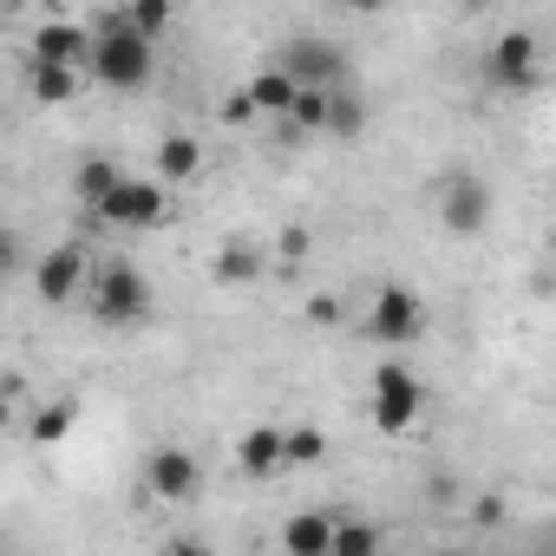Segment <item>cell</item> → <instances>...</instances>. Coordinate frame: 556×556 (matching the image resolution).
<instances>
[{"label":"cell","instance_id":"21","mask_svg":"<svg viewBox=\"0 0 556 556\" xmlns=\"http://www.w3.org/2000/svg\"><path fill=\"white\" fill-rule=\"evenodd\" d=\"M328 458V432L321 426H289L282 432V471L289 465H321Z\"/></svg>","mask_w":556,"mask_h":556},{"label":"cell","instance_id":"11","mask_svg":"<svg viewBox=\"0 0 556 556\" xmlns=\"http://www.w3.org/2000/svg\"><path fill=\"white\" fill-rule=\"evenodd\" d=\"M439 223H445L452 236H478V229L491 223V184L471 177V170H452L445 190H439Z\"/></svg>","mask_w":556,"mask_h":556},{"label":"cell","instance_id":"14","mask_svg":"<svg viewBox=\"0 0 556 556\" xmlns=\"http://www.w3.org/2000/svg\"><path fill=\"white\" fill-rule=\"evenodd\" d=\"M334 543V510H295L282 523V556H328Z\"/></svg>","mask_w":556,"mask_h":556},{"label":"cell","instance_id":"27","mask_svg":"<svg viewBox=\"0 0 556 556\" xmlns=\"http://www.w3.org/2000/svg\"><path fill=\"white\" fill-rule=\"evenodd\" d=\"M249 118H255V105H249V99H242V86H236V92L223 99V125H249Z\"/></svg>","mask_w":556,"mask_h":556},{"label":"cell","instance_id":"15","mask_svg":"<svg viewBox=\"0 0 556 556\" xmlns=\"http://www.w3.org/2000/svg\"><path fill=\"white\" fill-rule=\"evenodd\" d=\"M118 177H125V170H118V157H112V151H86V157H79V170H73V197H79L86 210H99V203L118 190Z\"/></svg>","mask_w":556,"mask_h":556},{"label":"cell","instance_id":"13","mask_svg":"<svg viewBox=\"0 0 556 556\" xmlns=\"http://www.w3.org/2000/svg\"><path fill=\"white\" fill-rule=\"evenodd\" d=\"M236 465H242V478H275L282 471V426H249L236 439Z\"/></svg>","mask_w":556,"mask_h":556},{"label":"cell","instance_id":"16","mask_svg":"<svg viewBox=\"0 0 556 556\" xmlns=\"http://www.w3.org/2000/svg\"><path fill=\"white\" fill-rule=\"evenodd\" d=\"M242 99L255 105V118H289V105H295V79H282L275 66H262V73L242 86Z\"/></svg>","mask_w":556,"mask_h":556},{"label":"cell","instance_id":"17","mask_svg":"<svg viewBox=\"0 0 556 556\" xmlns=\"http://www.w3.org/2000/svg\"><path fill=\"white\" fill-rule=\"evenodd\" d=\"M197 170H203V144H197L190 131L157 138V177H164V184H190Z\"/></svg>","mask_w":556,"mask_h":556},{"label":"cell","instance_id":"19","mask_svg":"<svg viewBox=\"0 0 556 556\" xmlns=\"http://www.w3.org/2000/svg\"><path fill=\"white\" fill-rule=\"evenodd\" d=\"M27 92H34V105H73V99H79V73H66V66H34V60H27Z\"/></svg>","mask_w":556,"mask_h":556},{"label":"cell","instance_id":"24","mask_svg":"<svg viewBox=\"0 0 556 556\" xmlns=\"http://www.w3.org/2000/svg\"><path fill=\"white\" fill-rule=\"evenodd\" d=\"M157 556H216V549H210L203 536H190V530H177V536H164V549H157Z\"/></svg>","mask_w":556,"mask_h":556},{"label":"cell","instance_id":"4","mask_svg":"<svg viewBox=\"0 0 556 556\" xmlns=\"http://www.w3.org/2000/svg\"><path fill=\"white\" fill-rule=\"evenodd\" d=\"M105 229H164L170 223V197L157 177H118V190L92 210Z\"/></svg>","mask_w":556,"mask_h":556},{"label":"cell","instance_id":"12","mask_svg":"<svg viewBox=\"0 0 556 556\" xmlns=\"http://www.w3.org/2000/svg\"><path fill=\"white\" fill-rule=\"evenodd\" d=\"M268 275V249L262 242H249V236H223L216 242V255H210V282L216 289H249V282H262Z\"/></svg>","mask_w":556,"mask_h":556},{"label":"cell","instance_id":"26","mask_svg":"<svg viewBox=\"0 0 556 556\" xmlns=\"http://www.w3.org/2000/svg\"><path fill=\"white\" fill-rule=\"evenodd\" d=\"M471 523H478V530H497V523H504V497H478V504H471Z\"/></svg>","mask_w":556,"mask_h":556},{"label":"cell","instance_id":"18","mask_svg":"<svg viewBox=\"0 0 556 556\" xmlns=\"http://www.w3.org/2000/svg\"><path fill=\"white\" fill-rule=\"evenodd\" d=\"M387 549V530L374 517H334V543L328 556H380Z\"/></svg>","mask_w":556,"mask_h":556},{"label":"cell","instance_id":"7","mask_svg":"<svg viewBox=\"0 0 556 556\" xmlns=\"http://www.w3.org/2000/svg\"><path fill=\"white\" fill-rule=\"evenodd\" d=\"M419 406H426V393H419V380L400 367V361H387V367H374V432H387V439H400L413 419H419Z\"/></svg>","mask_w":556,"mask_h":556},{"label":"cell","instance_id":"20","mask_svg":"<svg viewBox=\"0 0 556 556\" xmlns=\"http://www.w3.org/2000/svg\"><path fill=\"white\" fill-rule=\"evenodd\" d=\"M73 426H79V400H73V393H60V400L34 406V445H60Z\"/></svg>","mask_w":556,"mask_h":556},{"label":"cell","instance_id":"30","mask_svg":"<svg viewBox=\"0 0 556 556\" xmlns=\"http://www.w3.org/2000/svg\"><path fill=\"white\" fill-rule=\"evenodd\" d=\"M14 426V380H0V432Z\"/></svg>","mask_w":556,"mask_h":556},{"label":"cell","instance_id":"23","mask_svg":"<svg viewBox=\"0 0 556 556\" xmlns=\"http://www.w3.org/2000/svg\"><path fill=\"white\" fill-rule=\"evenodd\" d=\"M328 131H334V138H361V131H367V105H361L354 92H334V99H328Z\"/></svg>","mask_w":556,"mask_h":556},{"label":"cell","instance_id":"1","mask_svg":"<svg viewBox=\"0 0 556 556\" xmlns=\"http://www.w3.org/2000/svg\"><path fill=\"white\" fill-rule=\"evenodd\" d=\"M86 308H92L99 328H144L151 321V282H144V268L125 262V255H92Z\"/></svg>","mask_w":556,"mask_h":556},{"label":"cell","instance_id":"3","mask_svg":"<svg viewBox=\"0 0 556 556\" xmlns=\"http://www.w3.org/2000/svg\"><path fill=\"white\" fill-rule=\"evenodd\" d=\"M268 66L282 73V79H295V92H341V79H348V53L334 40H321V34L282 40Z\"/></svg>","mask_w":556,"mask_h":556},{"label":"cell","instance_id":"22","mask_svg":"<svg viewBox=\"0 0 556 556\" xmlns=\"http://www.w3.org/2000/svg\"><path fill=\"white\" fill-rule=\"evenodd\" d=\"M118 21H125V34H138L144 47L170 27V8H164V0H138V8H118Z\"/></svg>","mask_w":556,"mask_h":556},{"label":"cell","instance_id":"5","mask_svg":"<svg viewBox=\"0 0 556 556\" xmlns=\"http://www.w3.org/2000/svg\"><path fill=\"white\" fill-rule=\"evenodd\" d=\"M484 79H491L497 92H536V79H543L536 34H530V27L497 34V40H491V53H484Z\"/></svg>","mask_w":556,"mask_h":556},{"label":"cell","instance_id":"29","mask_svg":"<svg viewBox=\"0 0 556 556\" xmlns=\"http://www.w3.org/2000/svg\"><path fill=\"white\" fill-rule=\"evenodd\" d=\"M14 262H21V236L0 223V275H14Z\"/></svg>","mask_w":556,"mask_h":556},{"label":"cell","instance_id":"2","mask_svg":"<svg viewBox=\"0 0 556 556\" xmlns=\"http://www.w3.org/2000/svg\"><path fill=\"white\" fill-rule=\"evenodd\" d=\"M92 79L99 86H112V92H138L144 79H151V47L138 40V34H125V21H118V8L112 14H99L92 21Z\"/></svg>","mask_w":556,"mask_h":556},{"label":"cell","instance_id":"9","mask_svg":"<svg viewBox=\"0 0 556 556\" xmlns=\"http://www.w3.org/2000/svg\"><path fill=\"white\" fill-rule=\"evenodd\" d=\"M138 478H144V491L157 504H197V491H203V465H197L190 445H157Z\"/></svg>","mask_w":556,"mask_h":556},{"label":"cell","instance_id":"28","mask_svg":"<svg viewBox=\"0 0 556 556\" xmlns=\"http://www.w3.org/2000/svg\"><path fill=\"white\" fill-rule=\"evenodd\" d=\"M308 321H315V328H334V321H341V302H334V295H315V302H308Z\"/></svg>","mask_w":556,"mask_h":556},{"label":"cell","instance_id":"10","mask_svg":"<svg viewBox=\"0 0 556 556\" xmlns=\"http://www.w3.org/2000/svg\"><path fill=\"white\" fill-rule=\"evenodd\" d=\"M27 60L34 66H66V73H86L92 60V27L86 21H66V14H47L27 40Z\"/></svg>","mask_w":556,"mask_h":556},{"label":"cell","instance_id":"25","mask_svg":"<svg viewBox=\"0 0 556 556\" xmlns=\"http://www.w3.org/2000/svg\"><path fill=\"white\" fill-rule=\"evenodd\" d=\"M308 255V229H282V242H275V262H302Z\"/></svg>","mask_w":556,"mask_h":556},{"label":"cell","instance_id":"6","mask_svg":"<svg viewBox=\"0 0 556 556\" xmlns=\"http://www.w3.org/2000/svg\"><path fill=\"white\" fill-rule=\"evenodd\" d=\"M86 275H92V249L86 242H53L40 262H34V295L47 308H66L73 295H86Z\"/></svg>","mask_w":556,"mask_h":556},{"label":"cell","instance_id":"8","mask_svg":"<svg viewBox=\"0 0 556 556\" xmlns=\"http://www.w3.org/2000/svg\"><path fill=\"white\" fill-rule=\"evenodd\" d=\"M367 334H374L380 348H413V341L426 334V302H419V295H413L406 282H387V289L374 295Z\"/></svg>","mask_w":556,"mask_h":556}]
</instances>
